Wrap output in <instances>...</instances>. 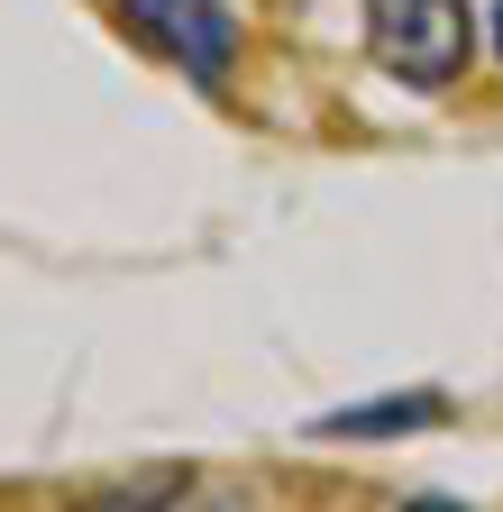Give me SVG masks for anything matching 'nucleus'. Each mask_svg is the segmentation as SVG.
I'll use <instances>...</instances> for the list:
<instances>
[{
  "label": "nucleus",
  "instance_id": "3",
  "mask_svg": "<svg viewBox=\"0 0 503 512\" xmlns=\"http://www.w3.org/2000/svg\"><path fill=\"white\" fill-rule=\"evenodd\" d=\"M439 412V394H385V403H348V412H330V421H311L321 439H403V430H430Z\"/></svg>",
  "mask_w": 503,
  "mask_h": 512
},
{
  "label": "nucleus",
  "instance_id": "2",
  "mask_svg": "<svg viewBox=\"0 0 503 512\" xmlns=\"http://www.w3.org/2000/svg\"><path fill=\"white\" fill-rule=\"evenodd\" d=\"M119 19H129L174 74H193V83H229V64H238V19H229V0H119Z\"/></svg>",
  "mask_w": 503,
  "mask_h": 512
},
{
  "label": "nucleus",
  "instance_id": "4",
  "mask_svg": "<svg viewBox=\"0 0 503 512\" xmlns=\"http://www.w3.org/2000/svg\"><path fill=\"white\" fill-rule=\"evenodd\" d=\"M494 55H503V0H494Z\"/></svg>",
  "mask_w": 503,
  "mask_h": 512
},
{
  "label": "nucleus",
  "instance_id": "1",
  "mask_svg": "<svg viewBox=\"0 0 503 512\" xmlns=\"http://www.w3.org/2000/svg\"><path fill=\"white\" fill-rule=\"evenodd\" d=\"M476 19L467 0H366V55L412 92H449L467 74Z\"/></svg>",
  "mask_w": 503,
  "mask_h": 512
}]
</instances>
